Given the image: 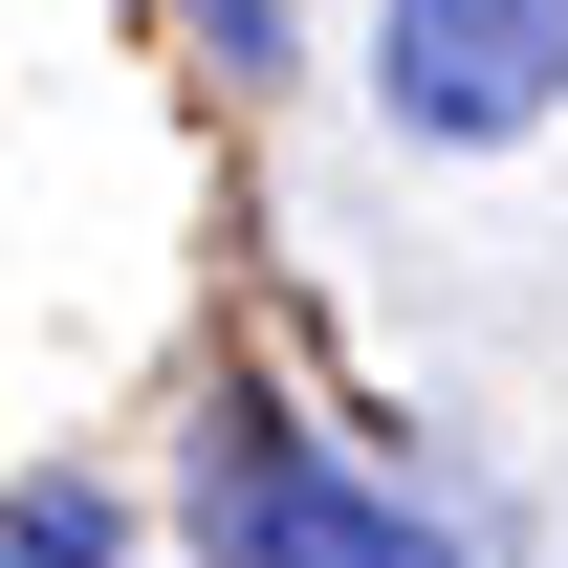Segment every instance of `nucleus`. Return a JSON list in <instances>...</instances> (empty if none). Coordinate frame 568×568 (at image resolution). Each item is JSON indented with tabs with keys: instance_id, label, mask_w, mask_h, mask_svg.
I'll return each mask as SVG.
<instances>
[{
	"instance_id": "nucleus-1",
	"label": "nucleus",
	"mask_w": 568,
	"mask_h": 568,
	"mask_svg": "<svg viewBox=\"0 0 568 568\" xmlns=\"http://www.w3.org/2000/svg\"><path fill=\"white\" fill-rule=\"evenodd\" d=\"M197 568H459L394 481H351L306 416H197Z\"/></svg>"
},
{
	"instance_id": "nucleus-2",
	"label": "nucleus",
	"mask_w": 568,
	"mask_h": 568,
	"mask_svg": "<svg viewBox=\"0 0 568 568\" xmlns=\"http://www.w3.org/2000/svg\"><path fill=\"white\" fill-rule=\"evenodd\" d=\"M372 110L437 153H503L568 110V0H372Z\"/></svg>"
},
{
	"instance_id": "nucleus-3",
	"label": "nucleus",
	"mask_w": 568,
	"mask_h": 568,
	"mask_svg": "<svg viewBox=\"0 0 568 568\" xmlns=\"http://www.w3.org/2000/svg\"><path fill=\"white\" fill-rule=\"evenodd\" d=\"M110 547H132L110 481H22V503H0V568H110Z\"/></svg>"
},
{
	"instance_id": "nucleus-4",
	"label": "nucleus",
	"mask_w": 568,
	"mask_h": 568,
	"mask_svg": "<svg viewBox=\"0 0 568 568\" xmlns=\"http://www.w3.org/2000/svg\"><path fill=\"white\" fill-rule=\"evenodd\" d=\"M197 22H219V44H241V67H263V44H284V0H197Z\"/></svg>"
}]
</instances>
